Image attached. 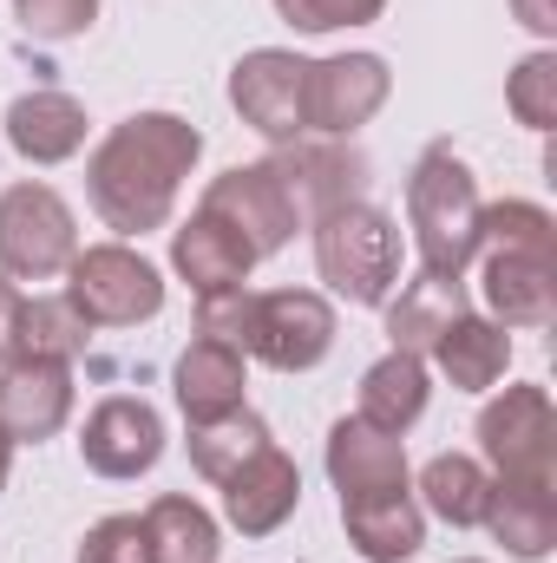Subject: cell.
<instances>
[{
	"instance_id": "obj_7",
	"label": "cell",
	"mask_w": 557,
	"mask_h": 563,
	"mask_svg": "<svg viewBox=\"0 0 557 563\" xmlns=\"http://www.w3.org/2000/svg\"><path fill=\"white\" fill-rule=\"evenodd\" d=\"M479 452L492 478L518 485H557V413L545 387H505L479 413Z\"/></svg>"
},
{
	"instance_id": "obj_19",
	"label": "cell",
	"mask_w": 557,
	"mask_h": 563,
	"mask_svg": "<svg viewBox=\"0 0 557 563\" xmlns=\"http://www.w3.org/2000/svg\"><path fill=\"white\" fill-rule=\"evenodd\" d=\"M177 407H184L190 426L237 413V407H243V347L197 334V341L177 354Z\"/></svg>"
},
{
	"instance_id": "obj_10",
	"label": "cell",
	"mask_w": 557,
	"mask_h": 563,
	"mask_svg": "<svg viewBox=\"0 0 557 563\" xmlns=\"http://www.w3.org/2000/svg\"><path fill=\"white\" fill-rule=\"evenodd\" d=\"M394 92V73L381 53H335L308 59V132L321 139H354Z\"/></svg>"
},
{
	"instance_id": "obj_14",
	"label": "cell",
	"mask_w": 557,
	"mask_h": 563,
	"mask_svg": "<svg viewBox=\"0 0 557 563\" xmlns=\"http://www.w3.org/2000/svg\"><path fill=\"white\" fill-rule=\"evenodd\" d=\"M328 478H335L341 505L348 498H394V492H407V445H401V432H381L361 413L335 420V432H328Z\"/></svg>"
},
{
	"instance_id": "obj_15",
	"label": "cell",
	"mask_w": 557,
	"mask_h": 563,
	"mask_svg": "<svg viewBox=\"0 0 557 563\" xmlns=\"http://www.w3.org/2000/svg\"><path fill=\"white\" fill-rule=\"evenodd\" d=\"M295 505H302V472H295V459L282 452L276 439L223 478V518H230L243 538L282 531V525L295 518Z\"/></svg>"
},
{
	"instance_id": "obj_6",
	"label": "cell",
	"mask_w": 557,
	"mask_h": 563,
	"mask_svg": "<svg viewBox=\"0 0 557 563\" xmlns=\"http://www.w3.org/2000/svg\"><path fill=\"white\" fill-rule=\"evenodd\" d=\"M237 347L276 374H308L335 347V308L315 288H270V295L250 288V321H243Z\"/></svg>"
},
{
	"instance_id": "obj_29",
	"label": "cell",
	"mask_w": 557,
	"mask_h": 563,
	"mask_svg": "<svg viewBox=\"0 0 557 563\" xmlns=\"http://www.w3.org/2000/svg\"><path fill=\"white\" fill-rule=\"evenodd\" d=\"M479 250H545V256H557V217L545 203L505 197L479 217Z\"/></svg>"
},
{
	"instance_id": "obj_32",
	"label": "cell",
	"mask_w": 557,
	"mask_h": 563,
	"mask_svg": "<svg viewBox=\"0 0 557 563\" xmlns=\"http://www.w3.org/2000/svg\"><path fill=\"white\" fill-rule=\"evenodd\" d=\"M73 563H151V538H144V518H99L86 538H79V558Z\"/></svg>"
},
{
	"instance_id": "obj_18",
	"label": "cell",
	"mask_w": 557,
	"mask_h": 563,
	"mask_svg": "<svg viewBox=\"0 0 557 563\" xmlns=\"http://www.w3.org/2000/svg\"><path fill=\"white\" fill-rule=\"evenodd\" d=\"M512 558L538 563L557 551V485H518V478H492L485 518H479Z\"/></svg>"
},
{
	"instance_id": "obj_8",
	"label": "cell",
	"mask_w": 557,
	"mask_h": 563,
	"mask_svg": "<svg viewBox=\"0 0 557 563\" xmlns=\"http://www.w3.org/2000/svg\"><path fill=\"white\" fill-rule=\"evenodd\" d=\"M230 106L243 112L250 132H263L270 144L308 139V59L282 53V46L243 53L237 73H230Z\"/></svg>"
},
{
	"instance_id": "obj_36",
	"label": "cell",
	"mask_w": 557,
	"mask_h": 563,
	"mask_svg": "<svg viewBox=\"0 0 557 563\" xmlns=\"http://www.w3.org/2000/svg\"><path fill=\"white\" fill-rule=\"evenodd\" d=\"M512 13H518L538 40H551L557 33V0H512Z\"/></svg>"
},
{
	"instance_id": "obj_33",
	"label": "cell",
	"mask_w": 557,
	"mask_h": 563,
	"mask_svg": "<svg viewBox=\"0 0 557 563\" xmlns=\"http://www.w3.org/2000/svg\"><path fill=\"white\" fill-rule=\"evenodd\" d=\"M387 0H276V13L295 33H335V26H368L381 20Z\"/></svg>"
},
{
	"instance_id": "obj_11",
	"label": "cell",
	"mask_w": 557,
	"mask_h": 563,
	"mask_svg": "<svg viewBox=\"0 0 557 563\" xmlns=\"http://www.w3.org/2000/svg\"><path fill=\"white\" fill-rule=\"evenodd\" d=\"M270 170L282 177V190L295 197L302 217H328L341 203H361L368 197V157L348 139H295L276 144Z\"/></svg>"
},
{
	"instance_id": "obj_30",
	"label": "cell",
	"mask_w": 557,
	"mask_h": 563,
	"mask_svg": "<svg viewBox=\"0 0 557 563\" xmlns=\"http://www.w3.org/2000/svg\"><path fill=\"white\" fill-rule=\"evenodd\" d=\"M505 106L518 112V125L551 132L557 125V53H532V59H518L512 86H505Z\"/></svg>"
},
{
	"instance_id": "obj_22",
	"label": "cell",
	"mask_w": 557,
	"mask_h": 563,
	"mask_svg": "<svg viewBox=\"0 0 557 563\" xmlns=\"http://www.w3.org/2000/svg\"><path fill=\"white\" fill-rule=\"evenodd\" d=\"M341 525H348V544L368 563H407L426 544V511L414 505V492H394V498H348L341 505Z\"/></svg>"
},
{
	"instance_id": "obj_16",
	"label": "cell",
	"mask_w": 557,
	"mask_h": 563,
	"mask_svg": "<svg viewBox=\"0 0 557 563\" xmlns=\"http://www.w3.org/2000/svg\"><path fill=\"white\" fill-rule=\"evenodd\" d=\"M485 308L499 328H545L557 314V256L485 250Z\"/></svg>"
},
{
	"instance_id": "obj_34",
	"label": "cell",
	"mask_w": 557,
	"mask_h": 563,
	"mask_svg": "<svg viewBox=\"0 0 557 563\" xmlns=\"http://www.w3.org/2000/svg\"><path fill=\"white\" fill-rule=\"evenodd\" d=\"M243 321H250V288H217V295H197V334L210 341H243Z\"/></svg>"
},
{
	"instance_id": "obj_4",
	"label": "cell",
	"mask_w": 557,
	"mask_h": 563,
	"mask_svg": "<svg viewBox=\"0 0 557 563\" xmlns=\"http://www.w3.org/2000/svg\"><path fill=\"white\" fill-rule=\"evenodd\" d=\"M66 301L86 328H139L164 308V282L132 243H92L66 263Z\"/></svg>"
},
{
	"instance_id": "obj_2",
	"label": "cell",
	"mask_w": 557,
	"mask_h": 563,
	"mask_svg": "<svg viewBox=\"0 0 557 563\" xmlns=\"http://www.w3.org/2000/svg\"><path fill=\"white\" fill-rule=\"evenodd\" d=\"M479 177L466 170V157H452L446 144H433L407 177V223H414V250L426 276L459 282L466 263L479 256Z\"/></svg>"
},
{
	"instance_id": "obj_24",
	"label": "cell",
	"mask_w": 557,
	"mask_h": 563,
	"mask_svg": "<svg viewBox=\"0 0 557 563\" xmlns=\"http://www.w3.org/2000/svg\"><path fill=\"white\" fill-rule=\"evenodd\" d=\"M426 394H433L426 361L394 347V354H381V361L361 374V420L381 426V432H407V426L426 413Z\"/></svg>"
},
{
	"instance_id": "obj_23",
	"label": "cell",
	"mask_w": 557,
	"mask_h": 563,
	"mask_svg": "<svg viewBox=\"0 0 557 563\" xmlns=\"http://www.w3.org/2000/svg\"><path fill=\"white\" fill-rule=\"evenodd\" d=\"M459 314H466V288L419 269V276L387 301V334H394L401 354H433V341H439Z\"/></svg>"
},
{
	"instance_id": "obj_27",
	"label": "cell",
	"mask_w": 557,
	"mask_h": 563,
	"mask_svg": "<svg viewBox=\"0 0 557 563\" xmlns=\"http://www.w3.org/2000/svg\"><path fill=\"white\" fill-rule=\"evenodd\" d=\"M270 445V426L256 420L250 407H237V413H223V420H204L190 426V465L210 478V485H223L243 459H256Z\"/></svg>"
},
{
	"instance_id": "obj_3",
	"label": "cell",
	"mask_w": 557,
	"mask_h": 563,
	"mask_svg": "<svg viewBox=\"0 0 557 563\" xmlns=\"http://www.w3.org/2000/svg\"><path fill=\"white\" fill-rule=\"evenodd\" d=\"M315 269L341 301L381 308L394 276H401V230H394V217L374 210L368 197L315 217Z\"/></svg>"
},
{
	"instance_id": "obj_13",
	"label": "cell",
	"mask_w": 557,
	"mask_h": 563,
	"mask_svg": "<svg viewBox=\"0 0 557 563\" xmlns=\"http://www.w3.org/2000/svg\"><path fill=\"white\" fill-rule=\"evenodd\" d=\"M73 420V367L66 361H0V432L13 445H40Z\"/></svg>"
},
{
	"instance_id": "obj_37",
	"label": "cell",
	"mask_w": 557,
	"mask_h": 563,
	"mask_svg": "<svg viewBox=\"0 0 557 563\" xmlns=\"http://www.w3.org/2000/svg\"><path fill=\"white\" fill-rule=\"evenodd\" d=\"M7 472H13V439L0 432V492H7Z\"/></svg>"
},
{
	"instance_id": "obj_1",
	"label": "cell",
	"mask_w": 557,
	"mask_h": 563,
	"mask_svg": "<svg viewBox=\"0 0 557 563\" xmlns=\"http://www.w3.org/2000/svg\"><path fill=\"white\" fill-rule=\"evenodd\" d=\"M204 157V132L177 112H139L125 125H112L99 151L86 157V197L92 210L119 230V236H144L171 223L177 184L190 177V164Z\"/></svg>"
},
{
	"instance_id": "obj_31",
	"label": "cell",
	"mask_w": 557,
	"mask_h": 563,
	"mask_svg": "<svg viewBox=\"0 0 557 563\" xmlns=\"http://www.w3.org/2000/svg\"><path fill=\"white\" fill-rule=\"evenodd\" d=\"M13 20L33 40H79L99 20V0H13Z\"/></svg>"
},
{
	"instance_id": "obj_26",
	"label": "cell",
	"mask_w": 557,
	"mask_h": 563,
	"mask_svg": "<svg viewBox=\"0 0 557 563\" xmlns=\"http://www.w3.org/2000/svg\"><path fill=\"white\" fill-rule=\"evenodd\" d=\"M419 492H426V511H433V518H446L452 531H472V525L485 518L492 472H485L479 459H466V452H439V459H426Z\"/></svg>"
},
{
	"instance_id": "obj_12",
	"label": "cell",
	"mask_w": 557,
	"mask_h": 563,
	"mask_svg": "<svg viewBox=\"0 0 557 563\" xmlns=\"http://www.w3.org/2000/svg\"><path fill=\"white\" fill-rule=\"evenodd\" d=\"M79 459L99 472V478H144L157 459H164V420L151 400H99L86 413V432H79Z\"/></svg>"
},
{
	"instance_id": "obj_5",
	"label": "cell",
	"mask_w": 557,
	"mask_h": 563,
	"mask_svg": "<svg viewBox=\"0 0 557 563\" xmlns=\"http://www.w3.org/2000/svg\"><path fill=\"white\" fill-rule=\"evenodd\" d=\"M79 256L73 210L53 184H13L0 190V276L7 282H53Z\"/></svg>"
},
{
	"instance_id": "obj_25",
	"label": "cell",
	"mask_w": 557,
	"mask_h": 563,
	"mask_svg": "<svg viewBox=\"0 0 557 563\" xmlns=\"http://www.w3.org/2000/svg\"><path fill=\"white\" fill-rule=\"evenodd\" d=\"M144 538H151V563H217L223 558L217 518L197 498H177V492H164L144 511Z\"/></svg>"
},
{
	"instance_id": "obj_28",
	"label": "cell",
	"mask_w": 557,
	"mask_h": 563,
	"mask_svg": "<svg viewBox=\"0 0 557 563\" xmlns=\"http://www.w3.org/2000/svg\"><path fill=\"white\" fill-rule=\"evenodd\" d=\"M79 347H86V321H79V308H73L66 295H33V301L20 308L13 361L26 354V361H66V367H73Z\"/></svg>"
},
{
	"instance_id": "obj_35",
	"label": "cell",
	"mask_w": 557,
	"mask_h": 563,
	"mask_svg": "<svg viewBox=\"0 0 557 563\" xmlns=\"http://www.w3.org/2000/svg\"><path fill=\"white\" fill-rule=\"evenodd\" d=\"M20 308H26V295L0 276V361H13V341H20Z\"/></svg>"
},
{
	"instance_id": "obj_38",
	"label": "cell",
	"mask_w": 557,
	"mask_h": 563,
	"mask_svg": "<svg viewBox=\"0 0 557 563\" xmlns=\"http://www.w3.org/2000/svg\"><path fill=\"white\" fill-rule=\"evenodd\" d=\"M459 563H479V558H459Z\"/></svg>"
},
{
	"instance_id": "obj_20",
	"label": "cell",
	"mask_w": 557,
	"mask_h": 563,
	"mask_svg": "<svg viewBox=\"0 0 557 563\" xmlns=\"http://www.w3.org/2000/svg\"><path fill=\"white\" fill-rule=\"evenodd\" d=\"M7 139L26 164H66L86 144V106L66 92H26L7 106Z\"/></svg>"
},
{
	"instance_id": "obj_17",
	"label": "cell",
	"mask_w": 557,
	"mask_h": 563,
	"mask_svg": "<svg viewBox=\"0 0 557 563\" xmlns=\"http://www.w3.org/2000/svg\"><path fill=\"white\" fill-rule=\"evenodd\" d=\"M171 269L190 282L197 295H217V288H243L256 269V250L210 210H197L177 236H171Z\"/></svg>"
},
{
	"instance_id": "obj_21",
	"label": "cell",
	"mask_w": 557,
	"mask_h": 563,
	"mask_svg": "<svg viewBox=\"0 0 557 563\" xmlns=\"http://www.w3.org/2000/svg\"><path fill=\"white\" fill-rule=\"evenodd\" d=\"M433 361H439V374L459 387V394H485V387H499L505 380V361H512V334L492 321V314H459L439 341H433Z\"/></svg>"
},
{
	"instance_id": "obj_9",
	"label": "cell",
	"mask_w": 557,
	"mask_h": 563,
	"mask_svg": "<svg viewBox=\"0 0 557 563\" xmlns=\"http://www.w3.org/2000/svg\"><path fill=\"white\" fill-rule=\"evenodd\" d=\"M197 210L223 217V223L256 250V263L276 256V250H288V236L302 230V210H295V197L282 190V177L270 164H237V170H223V177L204 190Z\"/></svg>"
}]
</instances>
